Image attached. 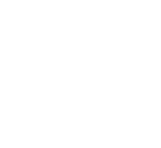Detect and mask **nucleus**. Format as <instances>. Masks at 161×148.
Listing matches in <instances>:
<instances>
[]
</instances>
